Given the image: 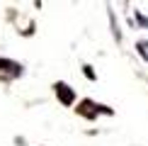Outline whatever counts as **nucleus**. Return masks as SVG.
Instances as JSON below:
<instances>
[{
  "mask_svg": "<svg viewBox=\"0 0 148 146\" xmlns=\"http://www.w3.org/2000/svg\"><path fill=\"white\" fill-rule=\"evenodd\" d=\"M0 68L8 71V73H20V63H15V61H8V59H0Z\"/></svg>",
  "mask_w": 148,
  "mask_h": 146,
  "instance_id": "2",
  "label": "nucleus"
},
{
  "mask_svg": "<svg viewBox=\"0 0 148 146\" xmlns=\"http://www.w3.org/2000/svg\"><path fill=\"white\" fill-rule=\"evenodd\" d=\"M56 95H58V100L63 102V105H71L73 102V90L66 83H56Z\"/></svg>",
  "mask_w": 148,
  "mask_h": 146,
  "instance_id": "1",
  "label": "nucleus"
}]
</instances>
